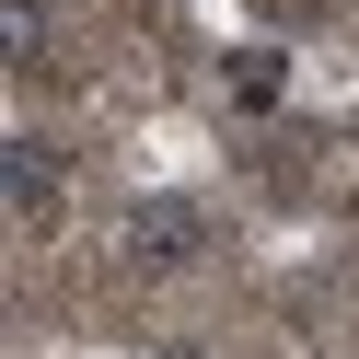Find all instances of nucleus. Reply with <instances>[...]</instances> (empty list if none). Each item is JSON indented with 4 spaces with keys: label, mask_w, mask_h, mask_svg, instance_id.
<instances>
[{
    "label": "nucleus",
    "mask_w": 359,
    "mask_h": 359,
    "mask_svg": "<svg viewBox=\"0 0 359 359\" xmlns=\"http://www.w3.org/2000/svg\"><path fill=\"white\" fill-rule=\"evenodd\" d=\"M140 255H151V266L197 255V209H140Z\"/></svg>",
    "instance_id": "nucleus-2"
},
{
    "label": "nucleus",
    "mask_w": 359,
    "mask_h": 359,
    "mask_svg": "<svg viewBox=\"0 0 359 359\" xmlns=\"http://www.w3.org/2000/svg\"><path fill=\"white\" fill-rule=\"evenodd\" d=\"M12 197H24V220H47V209H58V163H47L35 140H12Z\"/></svg>",
    "instance_id": "nucleus-1"
}]
</instances>
